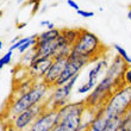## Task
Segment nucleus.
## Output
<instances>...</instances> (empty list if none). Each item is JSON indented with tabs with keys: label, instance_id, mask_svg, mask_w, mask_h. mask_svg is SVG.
<instances>
[{
	"label": "nucleus",
	"instance_id": "f257e3e1",
	"mask_svg": "<svg viewBox=\"0 0 131 131\" xmlns=\"http://www.w3.org/2000/svg\"><path fill=\"white\" fill-rule=\"evenodd\" d=\"M49 93H50V88L43 81H36L34 87L28 93L23 94L20 97L10 101L6 111L10 121L13 117H16L17 114L21 113L23 111L28 110L32 106H36L38 104L45 103V100L48 99Z\"/></svg>",
	"mask_w": 131,
	"mask_h": 131
},
{
	"label": "nucleus",
	"instance_id": "f03ea898",
	"mask_svg": "<svg viewBox=\"0 0 131 131\" xmlns=\"http://www.w3.org/2000/svg\"><path fill=\"white\" fill-rule=\"evenodd\" d=\"M105 50L106 48L104 47L97 35H94L93 32L88 31L86 29H80L79 37L76 39L75 44L73 45L72 54L83 56L94 62L95 60L105 55L104 54Z\"/></svg>",
	"mask_w": 131,
	"mask_h": 131
},
{
	"label": "nucleus",
	"instance_id": "7ed1b4c3",
	"mask_svg": "<svg viewBox=\"0 0 131 131\" xmlns=\"http://www.w3.org/2000/svg\"><path fill=\"white\" fill-rule=\"evenodd\" d=\"M87 106L83 100L67 103L57 110L59 112V126L62 131H80L82 114Z\"/></svg>",
	"mask_w": 131,
	"mask_h": 131
},
{
	"label": "nucleus",
	"instance_id": "20e7f679",
	"mask_svg": "<svg viewBox=\"0 0 131 131\" xmlns=\"http://www.w3.org/2000/svg\"><path fill=\"white\" fill-rule=\"evenodd\" d=\"M101 108L108 119L123 117L131 110V87L122 86L116 90Z\"/></svg>",
	"mask_w": 131,
	"mask_h": 131
},
{
	"label": "nucleus",
	"instance_id": "39448f33",
	"mask_svg": "<svg viewBox=\"0 0 131 131\" xmlns=\"http://www.w3.org/2000/svg\"><path fill=\"white\" fill-rule=\"evenodd\" d=\"M118 88H121V87L114 82V80L104 74L101 80H99L98 85L94 87V90L90 94H87V97L83 99V101L87 107L98 110L105 105V103L110 99L113 92Z\"/></svg>",
	"mask_w": 131,
	"mask_h": 131
},
{
	"label": "nucleus",
	"instance_id": "423d86ee",
	"mask_svg": "<svg viewBox=\"0 0 131 131\" xmlns=\"http://www.w3.org/2000/svg\"><path fill=\"white\" fill-rule=\"evenodd\" d=\"M79 76L73 78L69 82L64 83L63 86H57L50 90V93L48 95V99L45 100V107L48 110H59L62 106H64L68 103L69 97L72 95L73 90L76 85V81L79 79Z\"/></svg>",
	"mask_w": 131,
	"mask_h": 131
},
{
	"label": "nucleus",
	"instance_id": "0eeeda50",
	"mask_svg": "<svg viewBox=\"0 0 131 131\" xmlns=\"http://www.w3.org/2000/svg\"><path fill=\"white\" fill-rule=\"evenodd\" d=\"M92 62L91 60L83 57V56H80V55H75V54H72L68 56L67 59V63L64 66V69H63L62 74L61 76L59 78L57 82H56L55 87L57 86H63L64 83L69 82L73 78L80 75V72L85 67L90 64Z\"/></svg>",
	"mask_w": 131,
	"mask_h": 131
},
{
	"label": "nucleus",
	"instance_id": "6e6552de",
	"mask_svg": "<svg viewBox=\"0 0 131 131\" xmlns=\"http://www.w3.org/2000/svg\"><path fill=\"white\" fill-rule=\"evenodd\" d=\"M45 110H47V107H45L44 103L38 104L36 106H32L30 108H28V110L23 111L21 113L17 114L16 117H13L8 122L13 125L14 129L17 131H28L32 126V124L36 122V119Z\"/></svg>",
	"mask_w": 131,
	"mask_h": 131
},
{
	"label": "nucleus",
	"instance_id": "1a4fd4ad",
	"mask_svg": "<svg viewBox=\"0 0 131 131\" xmlns=\"http://www.w3.org/2000/svg\"><path fill=\"white\" fill-rule=\"evenodd\" d=\"M59 124V112L57 110H47L36 119L29 131H51Z\"/></svg>",
	"mask_w": 131,
	"mask_h": 131
},
{
	"label": "nucleus",
	"instance_id": "9d476101",
	"mask_svg": "<svg viewBox=\"0 0 131 131\" xmlns=\"http://www.w3.org/2000/svg\"><path fill=\"white\" fill-rule=\"evenodd\" d=\"M67 59L68 57H64V56H55L52 59V63L50 66V68L48 69L47 74H45L43 80H42L50 90L55 87L57 80H59V78L62 74L64 66L67 63Z\"/></svg>",
	"mask_w": 131,
	"mask_h": 131
},
{
	"label": "nucleus",
	"instance_id": "9b49d317",
	"mask_svg": "<svg viewBox=\"0 0 131 131\" xmlns=\"http://www.w3.org/2000/svg\"><path fill=\"white\" fill-rule=\"evenodd\" d=\"M52 63V59H35L28 66L29 75L36 81H42Z\"/></svg>",
	"mask_w": 131,
	"mask_h": 131
},
{
	"label": "nucleus",
	"instance_id": "f8f14e48",
	"mask_svg": "<svg viewBox=\"0 0 131 131\" xmlns=\"http://www.w3.org/2000/svg\"><path fill=\"white\" fill-rule=\"evenodd\" d=\"M110 61L107 60V57L105 55L101 56L100 59L95 60L92 64V67L90 68L88 73H87V80H92V81H99L101 74H105L107 67H108Z\"/></svg>",
	"mask_w": 131,
	"mask_h": 131
},
{
	"label": "nucleus",
	"instance_id": "ddd939ff",
	"mask_svg": "<svg viewBox=\"0 0 131 131\" xmlns=\"http://www.w3.org/2000/svg\"><path fill=\"white\" fill-rule=\"evenodd\" d=\"M108 122H110V119L106 117V114L104 113L103 108L100 107V108L97 110L95 117H94L88 131H105L107 124H108Z\"/></svg>",
	"mask_w": 131,
	"mask_h": 131
},
{
	"label": "nucleus",
	"instance_id": "4468645a",
	"mask_svg": "<svg viewBox=\"0 0 131 131\" xmlns=\"http://www.w3.org/2000/svg\"><path fill=\"white\" fill-rule=\"evenodd\" d=\"M18 83H19V85H18L13 91V99L20 97V95H23V94H25V93H28L29 91L34 87L35 83H36V80L29 78V80H24V81L18 82Z\"/></svg>",
	"mask_w": 131,
	"mask_h": 131
},
{
	"label": "nucleus",
	"instance_id": "2eb2a0df",
	"mask_svg": "<svg viewBox=\"0 0 131 131\" xmlns=\"http://www.w3.org/2000/svg\"><path fill=\"white\" fill-rule=\"evenodd\" d=\"M97 110L95 108H91L87 107L86 111L82 114V119H81V126H80V131H88L92 122H93L94 117H95Z\"/></svg>",
	"mask_w": 131,
	"mask_h": 131
},
{
	"label": "nucleus",
	"instance_id": "dca6fc26",
	"mask_svg": "<svg viewBox=\"0 0 131 131\" xmlns=\"http://www.w3.org/2000/svg\"><path fill=\"white\" fill-rule=\"evenodd\" d=\"M60 35H61V29L55 28L54 30H45L42 34L37 35V42L52 41V39H56Z\"/></svg>",
	"mask_w": 131,
	"mask_h": 131
},
{
	"label": "nucleus",
	"instance_id": "f3484780",
	"mask_svg": "<svg viewBox=\"0 0 131 131\" xmlns=\"http://www.w3.org/2000/svg\"><path fill=\"white\" fill-rule=\"evenodd\" d=\"M61 32H62V36L64 37L66 42L73 47L79 37L80 29H63V30H61Z\"/></svg>",
	"mask_w": 131,
	"mask_h": 131
},
{
	"label": "nucleus",
	"instance_id": "a211bd4d",
	"mask_svg": "<svg viewBox=\"0 0 131 131\" xmlns=\"http://www.w3.org/2000/svg\"><path fill=\"white\" fill-rule=\"evenodd\" d=\"M99 81H92V80H87L85 82H82L78 88H76V94L79 95H83V94H90L92 91L94 90V87L98 85Z\"/></svg>",
	"mask_w": 131,
	"mask_h": 131
},
{
	"label": "nucleus",
	"instance_id": "6ab92c4d",
	"mask_svg": "<svg viewBox=\"0 0 131 131\" xmlns=\"http://www.w3.org/2000/svg\"><path fill=\"white\" fill-rule=\"evenodd\" d=\"M113 49H114V51L117 52V55L119 56L126 64L131 66V56L129 55L128 51H126L123 47H121L119 44H113Z\"/></svg>",
	"mask_w": 131,
	"mask_h": 131
},
{
	"label": "nucleus",
	"instance_id": "aec40b11",
	"mask_svg": "<svg viewBox=\"0 0 131 131\" xmlns=\"http://www.w3.org/2000/svg\"><path fill=\"white\" fill-rule=\"evenodd\" d=\"M122 128H123V119H122V117L112 118L108 122L105 131H121Z\"/></svg>",
	"mask_w": 131,
	"mask_h": 131
},
{
	"label": "nucleus",
	"instance_id": "412c9836",
	"mask_svg": "<svg viewBox=\"0 0 131 131\" xmlns=\"http://www.w3.org/2000/svg\"><path fill=\"white\" fill-rule=\"evenodd\" d=\"M12 56H13V51H11V50H8L6 54H4V55L0 57V67L4 68L5 66L10 64L11 61H12Z\"/></svg>",
	"mask_w": 131,
	"mask_h": 131
},
{
	"label": "nucleus",
	"instance_id": "4be33fe9",
	"mask_svg": "<svg viewBox=\"0 0 131 131\" xmlns=\"http://www.w3.org/2000/svg\"><path fill=\"white\" fill-rule=\"evenodd\" d=\"M123 83H124V86L131 87V66H129L125 70L124 76H123Z\"/></svg>",
	"mask_w": 131,
	"mask_h": 131
},
{
	"label": "nucleus",
	"instance_id": "5701e85b",
	"mask_svg": "<svg viewBox=\"0 0 131 131\" xmlns=\"http://www.w3.org/2000/svg\"><path fill=\"white\" fill-rule=\"evenodd\" d=\"M28 39H29V36L28 37H20V39L18 42H16L14 44H12V45H10V50L11 51H14V50H18V49L20 48L23 44H25V42H28Z\"/></svg>",
	"mask_w": 131,
	"mask_h": 131
},
{
	"label": "nucleus",
	"instance_id": "b1692460",
	"mask_svg": "<svg viewBox=\"0 0 131 131\" xmlns=\"http://www.w3.org/2000/svg\"><path fill=\"white\" fill-rule=\"evenodd\" d=\"M76 13L82 18H92V17H94V14H95L93 11H86V10H81V8H80L79 11H76Z\"/></svg>",
	"mask_w": 131,
	"mask_h": 131
},
{
	"label": "nucleus",
	"instance_id": "393cba45",
	"mask_svg": "<svg viewBox=\"0 0 131 131\" xmlns=\"http://www.w3.org/2000/svg\"><path fill=\"white\" fill-rule=\"evenodd\" d=\"M67 5H68L70 8H73V10H75V11L80 10L79 5H78V3H76L75 0H67Z\"/></svg>",
	"mask_w": 131,
	"mask_h": 131
},
{
	"label": "nucleus",
	"instance_id": "a878e982",
	"mask_svg": "<svg viewBox=\"0 0 131 131\" xmlns=\"http://www.w3.org/2000/svg\"><path fill=\"white\" fill-rule=\"evenodd\" d=\"M3 131H17V130L14 129V126H13V125H12V124H11L10 122H7V123H6V125L4 126Z\"/></svg>",
	"mask_w": 131,
	"mask_h": 131
},
{
	"label": "nucleus",
	"instance_id": "bb28decb",
	"mask_svg": "<svg viewBox=\"0 0 131 131\" xmlns=\"http://www.w3.org/2000/svg\"><path fill=\"white\" fill-rule=\"evenodd\" d=\"M50 24H51V21L48 20V19H43V20L39 21V25H41V26H43V28H44V26H45V28H48Z\"/></svg>",
	"mask_w": 131,
	"mask_h": 131
},
{
	"label": "nucleus",
	"instance_id": "cd10ccee",
	"mask_svg": "<svg viewBox=\"0 0 131 131\" xmlns=\"http://www.w3.org/2000/svg\"><path fill=\"white\" fill-rule=\"evenodd\" d=\"M41 10H39V12H41V13H44V12H47V10H48V4H43V5H41Z\"/></svg>",
	"mask_w": 131,
	"mask_h": 131
},
{
	"label": "nucleus",
	"instance_id": "c85d7f7f",
	"mask_svg": "<svg viewBox=\"0 0 131 131\" xmlns=\"http://www.w3.org/2000/svg\"><path fill=\"white\" fill-rule=\"evenodd\" d=\"M121 131H131V122L129 123V124L124 125V126L122 128V130H121Z\"/></svg>",
	"mask_w": 131,
	"mask_h": 131
},
{
	"label": "nucleus",
	"instance_id": "c756f323",
	"mask_svg": "<svg viewBox=\"0 0 131 131\" xmlns=\"http://www.w3.org/2000/svg\"><path fill=\"white\" fill-rule=\"evenodd\" d=\"M19 39H20V36H16V37L14 38H12V41H11V43L10 44L12 45V44H14V43H16V42H18L19 41Z\"/></svg>",
	"mask_w": 131,
	"mask_h": 131
},
{
	"label": "nucleus",
	"instance_id": "7c9ffc66",
	"mask_svg": "<svg viewBox=\"0 0 131 131\" xmlns=\"http://www.w3.org/2000/svg\"><path fill=\"white\" fill-rule=\"evenodd\" d=\"M128 19L131 21V5L129 6V10H128Z\"/></svg>",
	"mask_w": 131,
	"mask_h": 131
},
{
	"label": "nucleus",
	"instance_id": "2f4dec72",
	"mask_svg": "<svg viewBox=\"0 0 131 131\" xmlns=\"http://www.w3.org/2000/svg\"><path fill=\"white\" fill-rule=\"evenodd\" d=\"M51 131H62V130H61V128H60V126H59V124H57V125H56V126H55V128L52 129Z\"/></svg>",
	"mask_w": 131,
	"mask_h": 131
},
{
	"label": "nucleus",
	"instance_id": "473e14b6",
	"mask_svg": "<svg viewBox=\"0 0 131 131\" xmlns=\"http://www.w3.org/2000/svg\"><path fill=\"white\" fill-rule=\"evenodd\" d=\"M29 0H17V3L18 4H25V3H28Z\"/></svg>",
	"mask_w": 131,
	"mask_h": 131
},
{
	"label": "nucleus",
	"instance_id": "72a5a7b5",
	"mask_svg": "<svg viewBox=\"0 0 131 131\" xmlns=\"http://www.w3.org/2000/svg\"><path fill=\"white\" fill-rule=\"evenodd\" d=\"M26 25H28V24H26V23H23V24H20V25H19V26H18V29H23V28H25Z\"/></svg>",
	"mask_w": 131,
	"mask_h": 131
},
{
	"label": "nucleus",
	"instance_id": "f704fd0d",
	"mask_svg": "<svg viewBox=\"0 0 131 131\" xmlns=\"http://www.w3.org/2000/svg\"><path fill=\"white\" fill-rule=\"evenodd\" d=\"M3 48H4V42L1 41V39H0V51L3 50Z\"/></svg>",
	"mask_w": 131,
	"mask_h": 131
},
{
	"label": "nucleus",
	"instance_id": "c9c22d12",
	"mask_svg": "<svg viewBox=\"0 0 131 131\" xmlns=\"http://www.w3.org/2000/svg\"><path fill=\"white\" fill-rule=\"evenodd\" d=\"M1 14H3V12H1V11H0V17H1Z\"/></svg>",
	"mask_w": 131,
	"mask_h": 131
},
{
	"label": "nucleus",
	"instance_id": "e433bc0d",
	"mask_svg": "<svg viewBox=\"0 0 131 131\" xmlns=\"http://www.w3.org/2000/svg\"><path fill=\"white\" fill-rule=\"evenodd\" d=\"M28 131H29V130H28Z\"/></svg>",
	"mask_w": 131,
	"mask_h": 131
}]
</instances>
